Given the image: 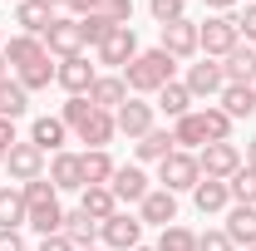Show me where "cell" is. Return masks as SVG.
I'll return each instance as SVG.
<instances>
[{"mask_svg": "<svg viewBox=\"0 0 256 251\" xmlns=\"http://www.w3.org/2000/svg\"><path fill=\"white\" fill-rule=\"evenodd\" d=\"M197 251H236V246H232L226 232H202V236H197Z\"/></svg>", "mask_w": 256, "mask_h": 251, "instance_id": "cell-41", "label": "cell"}, {"mask_svg": "<svg viewBox=\"0 0 256 251\" xmlns=\"http://www.w3.org/2000/svg\"><path fill=\"white\" fill-rule=\"evenodd\" d=\"M182 84H188V94H192V98H217V94L226 89V79H222V64H217V60L188 64V74H182Z\"/></svg>", "mask_w": 256, "mask_h": 251, "instance_id": "cell-12", "label": "cell"}, {"mask_svg": "<svg viewBox=\"0 0 256 251\" xmlns=\"http://www.w3.org/2000/svg\"><path fill=\"white\" fill-rule=\"evenodd\" d=\"M60 118L69 133H79V143H89V148H108L114 138H118V124H114V114H104V108H94L89 104V94L69 98L60 108Z\"/></svg>", "mask_w": 256, "mask_h": 251, "instance_id": "cell-1", "label": "cell"}, {"mask_svg": "<svg viewBox=\"0 0 256 251\" xmlns=\"http://www.w3.org/2000/svg\"><path fill=\"white\" fill-rule=\"evenodd\" d=\"M246 168H256V138L246 143Z\"/></svg>", "mask_w": 256, "mask_h": 251, "instance_id": "cell-48", "label": "cell"}, {"mask_svg": "<svg viewBox=\"0 0 256 251\" xmlns=\"http://www.w3.org/2000/svg\"><path fill=\"white\" fill-rule=\"evenodd\" d=\"M44 50L60 54V60L84 54V30H79V20H74V15H54V25L44 30Z\"/></svg>", "mask_w": 256, "mask_h": 251, "instance_id": "cell-9", "label": "cell"}, {"mask_svg": "<svg viewBox=\"0 0 256 251\" xmlns=\"http://www.w3.org/2000/svg\"><path fill=\"white\" fill-rule=\"evenodd\" d=\"M236 44H242L236 15H207V20L197 25V50H202L207 60H226Z\"/></svg>", "mask_w": 256, "mask_h": 251, "instance_id": "cell-4", "label": "cell"}, {"mask_svg": "<svg viewBox=\"0 0 256 251\" xmlns=\"http://www.w3.org/2000/svg\"><path fill=\"white\" fill-rule=\"evenodd\" d=\"M98 64H108V69H128V64L138 60V34H133V25H114L108 30V40L94 50Z\"/></svg>", "mask_w": 256, "mask_h": 251, "instance_id": "cell-8", "label": "cell"}, {"mask_svg": "<svg viewBox=\"0 0 256 251\" xmlns=\"http://www.w3.org/2000/svg\"><path fill=\"white\" fill-rule=\"evenodd\" d=\"M202 118H207V133H212V143H226V138H232V118H226L222 108H202Z\"/></svg>", "mask_w": 256, "mask_h": 251, "instance_id": "cell-39", "label": "cell"}, {"mask_svg": "<svg viewBox=\"0 0 256 251\" xmlns=\"http://www.w3.org/2000/svg\"><path fill=\"white\" fill-rule=\"evenodd\" d=\"M246 158H242V148L226 138V143H207V148H197V168H202V178H217V182H226L236 168H242Z\"/></svg>", "mask_w": 256, "mask_h": 251, "instance_id": "cell-6", "label": "cell"}, {"mask_svg": "<svg viewBox=\"0 0 256 251\" xmlns=\"http://www.w3.org/2000/svg\"><path fill=\"white\" fill-rule=\"evenodd\" d=\"M217 98H222V114L232 118V124H236V118H252V114H256V89H252V84H226Z\"/></svg>", "mask_w": 256, "mask_h": 251, "instance_id": "cell-28", "label": "cell"}, {"mask_svg": "<svg viewBox=\"0 0 256 251\" xmlns=\"http://www.w3.org/2000/svg\"><path fill=\"white\" fill-rule=\"evenodd\" d=\"M252 251H256V246H252Z\"/></svg>", "mask_w": 256, "mask_h": 251, "instance_id": "cell-58", "label": "cell"}, {"mask_svg": "<svg viewBox=\"0 0 256 251\" xmlns=\"http://www.w3.org/2000/svg\"><path fill=\"white\" fill-rule=\"evenodd\" d=\"M0 54H5V64H10V69H25V64L44 60L50 50H44V40H40V34H10Z\"/></svg>", "mask_w": 256, "mask_h": 251, "instance_id": "cell-22", "label": "cell"}, {"mask_svg": "<svg viewBox=\"0 0 256 251\" xmlns=\"http://www.w3.org/2000/svg\"><path fill=\"white\" fill-rule=\"evenodd\" d=\"M108 192H114L118 202H143V197L153 192V182H148V172H143L138 162H124V168L114 172V182H108Z\"/></svg>", "mask_w": 256, "mask_h": 251, "instance_id": "cell-15", "label": "cell"}, {"mask_svg": "<svg viewBox=\"0 0 256 251\" xmlns=\"http://www.w3.org/2000/svg\"><path fill=\"white\" fill-rule=\"evenodd\" d=\"M30 108V94L20 89V79H0V118H20Z\"/></svg>", "mask_w": 256, "mask_h": 251, "instance_id": "cell-35", "label": "cell"}, {"mask_svg": "<svg viewBox=\"0 0 256 251\" xmlns=\"http://www.w3.org/2000/svg\"><path fill=\"white\" fill-rule=\"evenodd\" d=\"M89 104H94V108H104V114L124 108V104H128V84H124V74H98L94 89H89Z\"/></svg>", "mask_w": 256, "mask_h": 251, "instance_id": "cell-20", "label": "cell"}, {"mask_svg": "<svg viewBox=\"0 0 256 251\" xmlns=\"http://www.w3.org/2000/svg\"><path fill=\"white\" fill-rule=\"evenodd\" d=\"M197 182H202L197 153H182V148H178V153H168V158L158 162V188H168L172 197H178V192H192Z\"/></svg>", "mask_w": 256, "mask_h": 251, "instance_id": "cell-5", "label": "cell"}, {"mask_svg": "<svg viewBox=\"0 0 256 251\" xmlns=\"http://www.w3.org/2000/svg\"><path fill=\"white\" fill-rule=\"evenodd\" d=\"M172 138H178V148H182V153H192V148H207V143H212V133H207V118H202V108L182 114V118L172 124Z\"/></svg>", "mask_w": 256, "mask_h": 251, "instance_id": "cell-24", "label": "cell"}, {"mask_svg": "<svg viewBox=\"0 0 256 251\" xmlns=\"http://www.w3.org/2000/svg\"><path fill=\"white\" fill-rule=\"evenodd\" d=\"M98 15H108L114 25H128L133 20V0H98Z\"/></svg>", "mask_w": 256, "mask_h": 251, "instance_id": "cell-40", "label": "cell"}, {"mask_svg": "<svg viewBox=\"0 0 256 251\" xmlns=\"http://www.w3.org/2000/svg\"><path fill=\"white\" fill-rule=\"evenodd\" d=\"M236 30H242V40H246V44H256V0L236 15Z\"/></svg>", "mask_w": 256, "mask_h": 251, "instance_id": "cell-42", "label": "cell"}, {"mask_svg": "<svg viewBox=\"0 0 256 251\" xmlns=\"http://www.w3.org/2000/svg\"><path fill=\"white\" fill-rule=\"evenodd\" d=\"M15 79H20V89H25V94L50 89V84H54V64H50V54H44V60H34V64H25V69H15Z\"/></svg>", "mask_w": 256, "mask_h": 251, "instance_id": "cell-33", "label": "cell"}, {"mask_svg": "<svg viewBox=\"0 0 256 251\" xmlns=\"http://www.w3.org/2000/svg\"><path fill=\"white\" fill-rule=\"evenodd\" d=\"M20 192H25V226H34L40 236L64 232V207H60V192H54L50 178H34V182H25Z\"/></svg>", "mask_w": 256, "mask_h": 251, "instance_id": "cell-2", "label": "cell"}, {"mask_svg": "<svg viewBox=\"0 0 256 251\" xmlns=\"http://www.w3.org/2000/svg\"><path fill=\"white\" fill-rule=\"evenodd\" d=\"M0 79H10V69H5V54H0Z\"/></svg>", "mask_w": 256, "mask_h": 251, "instance_id": "cell-49", "label": "cell"}, {"mask_svg": "<svg viewBox=\"0 0 256 251\" xmlns=\"http://www.w3.org/2000/svg\"><path fill=\"white\" fill-rule=\"evenodd\" d=\"M148 10H153V20H158V25H172V20H182L188 0H148Z\"/></svg>", "mask_w": 256, "mask_h": 251, "instance_id": "cell-38", "label": "cell"}, {"mask_svg": "<svg viewBox=\"0 0 256 251\" xmlns=\"http://www.w3.org/2000/svg\"><path fill=\"white\" fill-rule=\"evenodd\" d=\"M79 251H98V246H79Z\"/></svg>", "mask_w": 256, "mask_h": 251, "instance_id": "cell-53", "label": "cell"}, {"mask_svg": "<svg viewBox=\"0 0 256 251\" xmlns=\"http://www.w3.org/2000/svg\"><path fill=\"white\" fill-rule=\"evenodd\" d=\"M5 172H10V178L25 188V182H34V178H44V153H40L30 138H25V143H15V148L5 153Z\"/></svg>", "mask_w": 256, "mask_h": 251, "instance_id": "cell-11", "label": "cell"}, {"mask_svg": "<svg viewBox=\"0 0 256 251\" xmlns=\"http://www.w3.org/2000/svg\"><path fill=\"white\" fill-rule=\"evenodd\" d=\"M172 74H178V60L158 44V50H138V60L124 69V84L128 94H158L162 84H172Z\"/></svg>", "mask_w": 256, "mask_h": 251, "instance_id": "cell-3", "label": "cell"}, {"mask_svg": "<svg viewBox=\"0 0 256 251\" xmlns=\"http://www.w3.org/2000/svg\"><path fill=\"white\" fill-rule=\"evenodd\" d=\"M138 222H143V226H172V222H178V197L168 188H153L138 202Z\"/></svg>", "mask_w": 256, "mask_h": 251, "instance_id": "cell-13", "label": "cell"}, {"mask_svg": "<svg viewBox=\"0 0 256 251\" xmlns=\"http://www.w3.org/2000/svg\"><path fill=\"white\" fill-rule=\"evenodd\" d=\"M202 5H207V10H212V15H226V10H232V5H236V0H202Z\"/></svg>", "mask_w": 256, "mask_h": 251, "instance_id": "cell-47", "label": "cell"}, {"mask_svg": "<svg viewBox=\"0 0 256 251\" xmlns=\"http://www.w3.org/2000/svg\"><path fill=\"white\" fill-rule=\"evenodd\" d=\"M69 10H74V20H84V15L98 10V0H69Z\"/></svg>", "mask_w": 256, "mask_h": 251, "instance_id": "cell-46", "label": "cell"}, {"mask_svg": "<svg viewBox=\"0 0 256 251\" xmlns=\"http://www.w3.org/2000/svg\"><path fill=\"white\" fill-rule=\"evenodd\" d=\"M94 79H98V64H89V54H74V60H60V64H54V84H60L69 98L89 94Z\"/></svg>", "mask_w": 256, "mask_h": 251, "instance_id": "cell-7", "label": "cell"}, {"mask_svg": "<svg viewBox=\"0 0 256 251\" xmlns=\"http://www.w3.org/2000/svg\"><path fill=\"white\" fill-rule=\"evenodd\" d=\"M0 50H5V34H0Z\"/></svg>", "mask_w": 256, "mask_h": 251, "instance_id": "cell-54", "label": "cell"}, {"mask_svg": "<svg viewBox=\"0 0 256 251\" xmlns=\"http://www.w3.org/2000/svg\"><path fill=\"white\" fill-rule=\"evenodd\" d=\"M192 207H197L202 217L226 212V207H232V192H226V182H217V178H202V182L192 188Z\"/></svg>", "mask_w": 256, "mask_h": 251, "instance_id": "cell-26", "label": "cell"}, {"mask_svg": "<svg viewBox=\"0 0 256 251\" xmlns=\"http://www.w3.org/2000/svg\"><path fill=\"white\" fill-rule=\"evenodd\" d=\"M25 226V192L0 188V232H20Z\"/></svg>", "mask_w": 256, "mask_h": 251, "instance_id": "cell-32", "label": "cell"}, {"mask_svg": "<svg viewBox=\"0 0 256 251\" xmlns=\"http://www.w3.org/2000/svg\"><path fill=\"white\" fill-rule=\"evenodd\" d=\"M114 124H118V133H128L133 143L153 128V104H143L138 94H128V104L124 108H114Z\"/></svg>", "mask_w": 256, "mask_h": 251, "instance_id": "cell-14", "label": "cell"}, {"mask_svg": "<svg viewBox=\"0 0 256 251\" xmlns=\"http://www.w3.org/2000/svg\"><path fill=\"white\" fill-rule=\"evenodd\" d=\"M79 30H84V44H94V50H98V44L108 40V30H114V20L94 10V15H84V20H79Z\"/></svg>", "mask_w": 256, "mask_h": 251, "instance_id": "cell-37", "label": "cell"}, {"mask_svg": "<svg viewBox=\"0 0 256 251\" xmlns=\"http://www.w3.org/2000/svg\"><path fill=\"white\" fill-rule=\"evenodd\" d=\"M133 153H138V162H162L168 153H178V138H172V128H148L133 143Z\"/></svg>", "mask_w": 256, "mask_h": 251, "instance_id": "cell-25", "label": "cell"}, {"mask_svg": "<svg viewBox=\"0 0 256 251\" xmlns=\"http://www.w3.org/2000/svg\"><path fill=\"white\" fill-rule=\"evenodd\" d=\"M79 212H89L94 222H108L114 212H118V197H114L108 188H84L79 192Z\"/></svg>", "mask_w": 256, "mask_h": 251, "instance_id": "cell-31", "label": "cell"}, {"mask_svg": "<svg viewBox=\"0 0 256 251\" xmlns=\"http://www.w3.org/2000/svg\"><path fill=\"white\" fill-rule=\"evenodd\" d=\"M0 251H25V236L20 232H0Z\"/></svg>", "mask_w": 256, "mask_h": 251, "instance_id": "cell-45", "label": "cell"}, {"mask_svg": "<svg viewBox=\"0 0 256 251\" xmlns=\"http://www.w3.org/2000/svg\"><path fill=\"white\" fill-rule=\"evenodd\" d=\"M226 192H232V202H242V207H256V168H236L232 178H226Z\"/></svg>", "mask_w": 256, "mask_h": 251, "instance_id": "cell-34", "label": "cell"}, {"mask_svg": "<svg viewBox=\"0 0 256 251\" xmlns=\"http://www.w3.org/2000/svg\"><path fill=\"white\" fill-rule=\"evenodd\" d=\"M98 242L114 251H133V246H143V222L128 217V212H114L108 222H98Z\"/></svg>", "mask_w": 256, "mask_h": 251, "instance_id": "cell-10", "label": "cell"}, {"mask_svg": "<svg viewBox=\"0 0 256 251\" xmlns=\"http://www.w3.org/2000/svg\"><path fill=\"white\" fill-rule=\"evenodd\" d=\"M0 168H5V148H0Z\"/></svg>", "mask_w": 256, "mask_h": 251, "instance_id": "cell-51", "label": "cell"}, {"mask_svg": "<svg viewBox=\"0 0 256 251\" xmlns=\"http://www.w3.org/2000/svg\"><path fill=\"white\" fill-rule=\"evenodd\" d=\"M226 236H232V246H256V207H242V202H232L226 207Z\"/></svg>", "mask_w": 256, "mask_h": 251, "instance_id": "cell-19", "label": "cell"}, {"mask_svg": "<svg viewBox=\"0 0 256 251\" xmlns=\"http://www.w3.org/2000/svg\"><path fill=\"white\" fill-rule=\"evenodd\" d=\"M15 5H20V0H15Z\"/></svg>", "mask_w": 256, "mask_h": 251, "instance_id": "cell-57", "label": "cell"}, {"mask_svg": "<svg viewBox=\"0 0 256 251\" xmlns=\"http://www.w3.org/2000/svg\"><path fill=\"white\" fill-rule=\"evenodd\" d=\"M158 251H197V232H188V226H162V236H158Z\"/></svg>", "mask_w": 256, "mask_h": 251, "instance_id": "cell-36", "label": "cell"}, {"mask_svg": "<svg viewBox=\"0 0 256 251\" xmlns=\"http://www.w3.org/2000/svg\"><path fill=\"white\" fill-rule=\"evenodd\" d=\"M15 25H20V34H40L44 40V30L54 25V5L50 0H20L15 5Z\"/></svg>", "mask_w": 256, "mask_h": 251, "instance_id": "cell-18", "label": "cell"}, {"mask_svg": "<svg viewBox=\"0 0 256 251\" xmlns=\"http://www.w3.org/2000/svg\"><path fill=\"white\" fill-rule=\"evenodd\" d=\"M44 178L54 182V192H84V162H79V153H54Z\"/></svg>", "mask_w": 256, "mask_h": 251, "instance_id": "cell-16", "label": "cell"}, {"mask_svg": "<svg viewBox=\"0 0 256 251\" xmlns=\"http://www.w3.org/2000/svg\"><path fill=\"white\" fill-rule=\"evenodd\" d=\"M153 108H162V114H168L172 124H178L182 114H192V94H188V84H182V79L162 84V89H158V104H153Z\"/></svg>", "mask_w": 256, "mask_h": 251, "instance_id": "cell-29", "label": "cell"}, {"mask_svg": "<svg viewBox=\"0 0 256 251\" xmlns=\"http://www.w3.org/2000/svg\"><path fill=\"white\" fill-rule=\"evenodd\" d=\"M162 50H168L172 60H192V54H202V50H197V25H192L188 15L172 20V25H162Z\"/></svg>", "mask_w": 256, "mask_h": 251, "instance_id": "cell-17", "label": "cell"}, {"mask_svg": "<svg viewBox=\"0 0 256 251\" xmlns=\"http://www.w3.org/2000/svg\"><path fill=\"white\" fill-rule=\"evenodd\" d=\"M246 5H252V0H246Z\"/></svg>", "mask_w": 256, "mask_h": 251, "instance_id": "cell-56", "label": "cell"}, {"mask_svg": "<svg viewBox=\"0 0 256 251\" xmlns=\"http://www.w3.org/2000/svg\"><path fill=\"white\" fill-rule=\"evenodd\" d=\"M64 236L74 242V251H79V246H94V242H98V222L89 217V212L74 207V212H64Z\"/></svg>", "mask_w": 256, "mask_h": 251, "instance_id": "cell-30", "label": "cell"}, {"mask_svg": "<svg viewBox=\"0 0 256 251\" xmlns=\"http://www.w3.org/2000/svg\"><path fill=\"white\" fill-rule=\"evenodd\" d=\"M64 138H69V128H64L60 114H54V118H50V114H40V118L30 124V143L40 148V153H64Z\"/></svg>", "mask_w": 256, "mask_h": 251, "instance_id": "cell-21", "label": "cell"}, {"mask_svg": "<svg viewBox=\"0 0 256 251\" xmlns=\"http://www.w3.org/2000/svg\"><path fill=\"white\" fill-rule=\"evenodd\" d=\"M50 5H69V0H50Z\"/></svg>", "mask_w": 256, "mask_h": 251, "instance_id": "cell-52", "label": "cell"}, {"mask_svg": "<svg viewBox=\"0 0 256 251\" xmlns=\"http://www.w3.org/2000/svg\"><path fill=\"white\" fill-rule=\"evenodd\" d=\"M79 162H84V188H108L114 172H118V162L108 158V148H84Z\"/></svg>", "mask_w": 256, "mask_h": 251, "instance_id": "cell-23", "label": "cell"}, {"mask_svg": "<svg viewBox=\"0 0 256 251\" xmlns=\"http://www.w3.org/2000/svg\"><path fill=\"white\" fill-rule=\"evenodd\" d=\"M222 79L226 84H252L256 79V44H236L222 60Z\"/></svg>", "mask_w": 256, "mask_h": 251, "instance_id": "cell-27", "label": "cell"}, {"mask_svg": "<svg viewBox=\"0 0 256 251\" xmlns=\"http://www.w3.org/2000/svg\"><path fill=\"white\" fill-rule=\"evenodd\" d=\"M40 251H74V242L64 232H54V236H40Z\"/></svg>", "mask_w": 256, "mask_h": 251, "instance_id": "cell-43", "label": "cell"}, {"mask_svg": "<svg viewBox=\"0 0 256 251\" xmlns=\"http://www.w3.org/2000/svg\"><path fill=\"white\" fill-rule=\"evenodd\" d=\"M133 251H158V246H133Z\"/></svg>", "mask_w": 256, "mask_h": 251, "instance_id": "cell-50", "label": "cell"}, {"mask_svg": "<svg viewBox=\"0 0 256 251\" xmlns=\"http://www.w3.org/2000/svg\"><path fill=\"white\" fill-rule=\"evenodd\" d=\"M252 89H256V79H252Z\"/></svg>", "mask_w": 256, "mask_h": 251, "instance_id": "cell-55", "label": "cell"}, {"mask_svg": "<svg viewBox=\"0 0 256 251\" xmlns=\"http://www.w3.org/2000/svg\"><path fill=\"white\" fill-rule=\"evenodd\" d=\"M15 143H20V138H15V118H0V148L10 153Z\"/></svg>", "mask_w": 256, "mask_h": 251, "instance_id": "cell-44", "label": "cell"}]
</instances>
